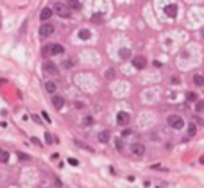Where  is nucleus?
<instances>
[{
    "mask_svg": "<svg viewBox=\"0 0 204 188\" xmlns=\"http://www.w3.org/2000/svg\"><path fill=\"white\" fill-rule=\"evenodd\" d=\"M195 133H197V126L195 124H190L188 126V131H186V140L192 138V136H195Z\"/></svg>",
    "mask_w": 204,
    "mask_h": 188,
    "instance_id": "nucleus-15",
    "label": "nucleus"
},
{
    "mask_svg": "<svg viewBox=\"0 0 204 188\" xmlns=\"http://www.w3.org/2000/svg\"><path fill=\"white\" fill-rule=\"evenodd\" d=\"M109 138H111V133H109V131H100V133H99V142H100V143H108Z\"/></svg>",
    "mask_w": 204,
    "mask_h": 188,
    "instance_id": "nucleus-12",
    "label": "nucleus"
},
{
    "mask_svg": "<svg viewBox=\"0 0 204 188\" xmlns=\"http://www.w3.org/2000/svg\"><path fill=\"white\" fill-rule=\"evenodd\" d=\"M52 32H54V25H50V23H45V25L39 27V36L41 38H48Z\"/></svg>",
    "mask_w": 204,
    "mask_h": 188,
    "instance_id": "nucleus-6",
    "label": "nucleus"
},
{
    "mask_svg": "<svg viewBox=\"0 0 204 188\" xmlns=\"http://www.w3.org/2000/svg\"><path fill=\"white\" fill-rule=\"evenodd\" d=\"M43 70H45L47 74H50V75H56V74H59L57 66H56L52 61H45V63H43Z\"/></svg>",
    "mask_w": 204,
    "mask_h": 188,
    "instance_id": "nucleus-7",
    "label": "nucleus"
},
{
    "mask_svg": "<svg viewBox=\"0 0 204 188\" xmlns=\"http://www.w3.org/2000/svg\"><path fill=\"white\" fill-rule=\"evenodd\" d=\"M56 90H57V84H56L54 81H47V82H45V91H48V93H56Z\"/></svg>",
    "mask_w": 204,
    "mask_h": 188,
    "instance_id": "nucleus-13",
    "label": "nucleus"
},
{
    "mask_svg": "<svg viewBox=\"0 0 204 188\" xmlns=\"http://www.w3.org/2000/svg\"><path fill=\"white\" fill-rule=\"evenodd\" d=\"M197 97H199V95H197L195 91H188V93H186V100H188V102H197Z\"/></svg>",
    "mask_w": 204,
    "mask_h": 188,
    "instance_id": "nucleus-18",
    "label": "nucleus"
},
{
    "mask_svg": "<svg viewBox=\"0 0 204 188\" xmlns=\"http://www.w3.org/2000/svg\"><path fill=\"white\" fill-rule=\"evenodd\" d=\"M131 154H134V156H143V154H145V145H142V143H133V145H131Z\"/></svg>",
    "mask_w": 204,
    "mask_h": 188,
    "instance_id": "nucleus-8",
    "label": "nucleus"
},
{
    "mask_svg": "<svg viewBox=\"0 0 204 188\" xmlns=\"http://www.w3.org/2000/svg\"><path fill=\"white\" fill-rule=\"evenodd\" d=\"M90 36H91V32H90L88 29H81V30H79V38H81V39L86 41V39H90Z\"/></svg>",
    "mask_w": 204,
    "mask_h": 188,
    "instance_id": "nucleus-17",
    "label": "nucleus"
},
{
    "mask_svg": "<svg viewBox=\"0 0 204 188\" xmlns=\"http://www.w3.org/2000/svg\"><path fill=\"white\" fill-rule=\"evenodd\" d=\"M41 115H43V118H45V120H47V122H50V117H48V115H47V113H45V111H43V113H41Z\"/></svg>",
    "mask_w": 204,
    "mask_h": 188,
    "instance_id": "nucleus-30",
    "label": "nucleus"
},
{
    "mask_svg": "<svg viewBox=\"0 0 204 188\" xmlns=\"http://www.w3.org/2000/svg\"><path fill=\"white\" fill-rule=\"evenodd\" d=\"M120 57H122V59H129V57H131V50H129V48H122V50H120Z\"/></svg>",
    "mask_w": 204,
    "mask_h": 188,
    "instance_id": "nucleus-19",
    "label": "nucleus"
},
{
    "mask_svg": "<svg viewBox=\"0 0 204 188\" xmlns=\"http://www.w3.org/2000/svg\"><path fill=\"white\" fill-rule=\"evenodd\" d=\"M93 124V118L91 117H84V126H91Z\"/></svg>",
    "mask_w": 204,
    "mask_h": 188,
    "instance_id": "nucleus-24",
    "label": "nucleus"
},
{
    "mask_svg": "<svg viewBox=\"0 0 204 188\" xmlns=\"http://www.w3.org/2000/svg\"><path fill=\"white\" fill-rule=\"evenodd\" d=\"M170 82H172V84H179V79H177V77H172Z\"/></svg>",
    "mask_w": 204,
    "mask_h": 188,
    "instance_id": "nucleus-29",
    "label": "nucleus"
},
{
    "mask_svg": "<svg viewBox=\"0 0 204 188\" xmlns=\"http://www.w3.org/2000/svg\"><path fill=\"white\" fill-rule=\"evenodd\" d=\"M18 158H20L22 161H27V160H29V156H27L25 152H18Z\"/></svg>",
    "mask_w": 204,
    "mask_h": 188,
    "instance_id": "nucleus-25",
    "label": "nucleus"
},
{
    "mask_svg": "<svg viewBox=\"0 0 204 188\" xmlns=\"http://www.w3.org/2000/svg\"><path fill=\"white\" fill-rule=\"evenodd\" d=\"M91 20H93V22H100V20H102V14H93Z\"/></svg>",
    "mask_w": 204,
    "mask_h": 188,
    "instance_id": "nucleus-27",
    "label": "nucleus"
},
{
    "mask_svg": "<svg viewBox=\"0 0 204 188\" xmlns=\"http://www.w3.org/2000/svg\"><path fill=\"white\" fill-rule=\"evenodd\" d=\"M52 11H54L56 14L63 16V18H68V16H70V9H68V5H65V4H61V2H56L54 7H52Z\"/></svg>",
    "mask_w": 204,
    "mask_h": 188,
    "instance_id": "nucleus-2",
    "label": "nucleus"
},
{
    "mask_svg": "<svg viewBox=\"0 0 204 188\" xmlns=\"http://www.w3.org/2000/svg\"><path fill=\"white\" fill-rule=\"evenodd\" d=\"M194 84H195V86H204V75L203 74H195V75H194Z\"/></svg>",
    "mask_w": 204,
    "mask_h": 188,
    "instance_id": "nucleus-16",
    "label": "nucleus"
},
{
    "mask_svg": "<svg viewBox=\"0 0 204 188\" xmlns=\"http://www.w3.org/2000/svg\"><path fill=\"white\" fill-rule=\"evenodd\" d=\"M41 52H43V56H50V50H48V45H47V47H43V50H41Z\"/></svg>",
    "mask_w": 204,
    "mask_h": 188,
    "instance_id": "nucleus-28",
    "label": "nucleus"
},
{
    "mask_svg": "<svg viewBox=\"0 0 204 188\" xmlns=\"http://www.w3.org/2000/svg\"><path fill=\"white\" fill-rule=\"evenodd\" d=\"M195 111H197V113H203L204 111V102L203 100H197V102H195Z\"/></svg>",
    "mask_w": 204,
    "mask_h": 188,
    "instance_id": "nucleus-21",
    "label": "nucleus"
},
{
    "mask_svg": "<svg viewBox=\"0 0 204 188\" xmlns=\"http://www.w3.org/2000/svg\"><path fill=\"white\" fill-rule=\"evenodd\" d=\"M129 134H133V131H131V129H125V131H124V136H129Z\"/></svg>",
    "mask_w": 204,
    "mask_h": 188,
    "instance_id": "nucleus-31",
    "label": "nucleus"
},
{
    "mask_svg": "<svg viewBox=\"0 0 204 188\" xmlns=\"http://www.w3.org/2000/svg\"><path fill=\"white\" fill-rule=\"evenodd\" d=\"M115 149H116V151H122V149H124L122 140H115Z\"/></svg>",
    "mask_w": 204,
    "mask_h": 188,
    "instance_id": "nucleus-23",
    "label": "nucleus"
},
{
    "mask_svg": "<svg viewBox=\"0 0 204 188\" xmlns=\"http://www.w3.org/2000/svg\"><path fill=\"white\" fill-rule=\"evenodd\" d=\"M52 104H54L56 109H61V108L65 106V99H63L61 95H54V97H52Z\"/></svg>",
    "mask_w": 204,
    "mask_h": 188,
    "instance_id": "nucleus-10",
    "label": "nucleus"
},
{
    "mask_svg": "<svg viewBox=\"0 0 204 188\" xmlns=\"http://www.w3.org/2000/svg\"><path fill=\"white\" fill-rule=\"evenodd\" d=\"M68 163H70V165H73V167H77V165H79V161H77L75 158H68Z\"/></svg>",
    "mask_w": 204,
    "mask_h": 188,
    "instance_id": "nucleus-26",
    "label": "nucleus"
},
{
    "mask_svg": "<svg viewBox=\"0 0 204 188\" xmlns=\"http://www.w3.org/2000/svg\"><path fill=\"white\" fill-rule=\"evenodd\" d=\"M106 77H108V79H115V77H116L115 70H113V68H108V70H106Z\"/></svg>",
    "mask_w": 204,
    "mask_h": 188,
    "instance_id": "nucleus-22",
    "label": "nucleus"
},
{
    "mask_svg": "<svg viewBox=\"0 0 204 188\" xmlns=\"http://www.w3.org/2000/svg\"><path fill=\"white\" fill-rule=\"evenodd\" d=\"M7 160H9V152H7V151H4V149H0V161H2V163H5Z\"/></svg>",
    "mask_w": 204,
    "mask_h": 188,
    "instance_id": "nucleus-20",
    "label": "nucleus"
},
{
    "mask_svg": "<svg viewBox=\"0 0 204 188\" xmlns=\"http://www.w3.org/2000/svg\"><path fill=\"white\" fill-rule=\"evenodd\" d=\"M131 122V115L127 111H118L116 113V124L118 126H127Z\"/></svg>",
    "mask_w": 204,
    "mask_h": 188,
    "instance_id": "nucleus-3",
    "label": "nucleus"
},
{
    "mask_svg": "<svg viewBox=\"0 0 204 188\" xmlns=\"http://www.w3.org/2000/svg\"><path fill=\"white\" fill-rule=\"evenodd\" d=\"M52 13H54V11H52V9H48V7L41 9V13H39V20H41V22H47V20L52 16Z\"/></svg>",
    "mask_w": 204,
    "mask_h": 188,
    "instance_id": "nucleus-11",
    "label": "nucleus"
},
{
    "mask_svg": "<svg viewBox=\"0 0 204 188\" xmlns=\"http://www.w3.org/2000/svg\"><path fill=\"white\" fill-rule=\"evenodd\" d=\"M165 14H167L168 18H176V16H177V5H176V4H168V5L165 7Z\"/></svg>",
    "mask_w": 204,
    "mask_h": 188,
    "instance_id": "nucleus-9",
    "label": "nucleus"
},
{
    "mask_svg": "<svg viewBox=\"0 0 204 188\" xmlns=\"http://www.w3.org/2000/svg\"><path fill=\"white\" fill-rule=\"evenodd\" d=\"M167 124H168L172 129H183V127H185V120H183V117H179V115H168V117H167Z\"/></svg>",
    "mask_w": 204,
    "mask_h": 188,
    "instance_id": "nucleus-1",
    "label": "nucleus"
},
{
    "mask_svg": "<svg viewBox=\"0 0 204 188\" xmlns=\"http://www.w3.org/2000/svg\"><path fill=\"white\" fill-rule=\"evenodd\" d=\"M66 5H68V9H75V11H79L82 7L79 0H66Z\"/></svg>",
    "mask_w": 204,
    "mask_h": 188,
    "instance_id": "nucleus-14",
    "label": "nucleus"
},
{
    "mask_svg": "<svg viewBox=\"0 0 204 188\" xmlns=\"http://www.w3.org/2000/svg\"><path fill=\"white\" fill-rule=\"evenodd\" d=\"M133 65H134L136 70H143V68L147 66V59H145L143 56H134V57H133Z\"/></svg>",
    "mask_w": 204,
    "mask_h": 188,
    "instance_id": "nucleus-4",
    "label": "nucleus"
},
{
    "mask_svg": "<svg viewBox=\"0 0 204 188\" xmlns=\"http://www.w3.org/2000/svg\"><path fill=\"white\" fill-rule=\"evenodd\" d=\"M48 50H50V56H59V54H65V47L59 45V43H50L48 45Z\"/></svg>",
    "mask_w": 204,
    "mask_h": 188,
    "instance_id": "nucleus-5",
    "label": "nucleus"
}]
</instances>
